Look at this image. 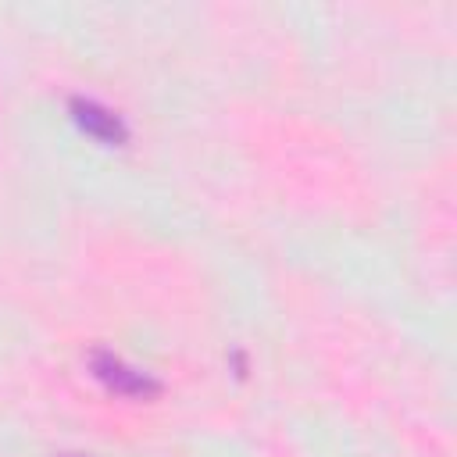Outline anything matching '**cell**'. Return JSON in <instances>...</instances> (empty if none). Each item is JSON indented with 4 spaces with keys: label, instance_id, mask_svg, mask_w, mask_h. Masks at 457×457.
Listing matches in <instances>:
<instances>
[{
    "label": "cell",
    "instance_id": "6da1fadb",
    "mask_svg": "<svg viewBox=\"0 0 457 457\" xmlns=\"http://www.w3.org/2000/svg\"><path fill=\"white\" fill-rule=\"evenodd\" d=\"M93 368H96V375L111 386V389H118V393H154V382L143 375V371H136V368H129L125 361H118V357H111V353H96L93 357Z\"/></svg>",
    "mask_w": 457,
    "mask_h": 457
},
{
    "label": "cell",
    "instance_id": "7a4b0ae2",
    "mask_svg": "<svg viewBox=\"0 0 457 457\" xmlns=\"http://www.w3.org/2000/svg\"><path fill=\"white\" fill-rule=\"evenodd\" d=\"M71 111H75V118H79V125L86 129V132H93L96 139H107V143H118L121 136H125V129H121V121L111 114V111H104L100 104H93V100H75L71 104Z\"/></svg>",
    "mask_w": 457,
    "mask_h": 457
}]
</instances>
